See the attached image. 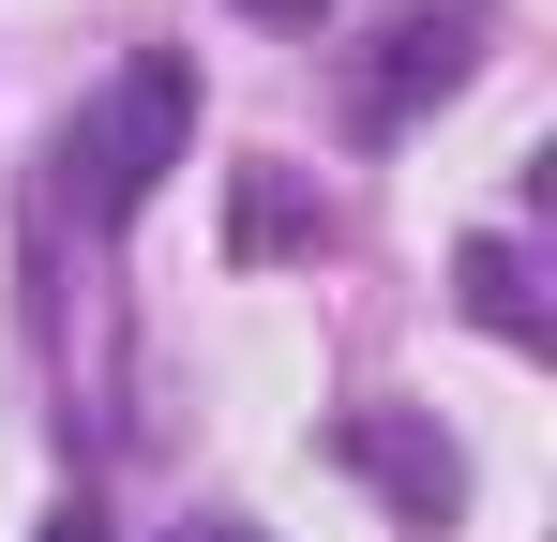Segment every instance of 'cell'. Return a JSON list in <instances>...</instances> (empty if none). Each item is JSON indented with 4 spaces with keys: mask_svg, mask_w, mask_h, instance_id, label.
<instances>
[{
    "mask_svg": "<svg viewBox=\"0 0 557 542\" xmlns=\"http://www.w3.org/2000/svg\"><path fill=\"white\" fill-rule=\"evenodd\" d=\"M182 151H196V61H166V46H151V61H121V90L61 121V181L91 196L106 226H121L166 167H182Z\"/></svg>",
    "mask_w": 557,
    "mask_h": 542,
    "instance_id": "obj_1",
    "label": "cell"
},
{
    "mask_svg": "<svg viewBox=\"0 0 557 542\" xmlns=\"http://www.w3.org/2000/svg\"><path fill=\"white\" fill-rule=\"evenodd\" d=\"M482 30H497V0H392L376 76H362V121H407L422 90H453L467 61H482Z\"/></svg>",
    "mask_w": 557,
    "mask_h": 542,
    "instance_id": "obj_2",
    "label": "cell"
},
{
    "mask_svg": "<svg viewBox=\"0 0 557 542\" xmlns=\"http://www.w3.org/2000/svg\"><path fill=\"white\" fill-rule=\"evenodd\" d=\"M257 15H317V0H257Z\"/></svg>",
    "mask_w": 557,
    "mask_h": 542,
    "instance_id": "obj_3",
    "label": "cell"
},
{
    "mask_svg": "<svg viewBox=\"0 0 557 542\" xmlns=\"http://www.w3.org/2000/svg\"><path fill=\"white\" fill-rule=\"evenodd\" d=\"M46 542H106V528H46Z\"/></svg>",
    "mask_w": 557,
    "mask_h": 542,
    "instance_id": "obj_4",
    "label": "cell"
}]
</instances>
